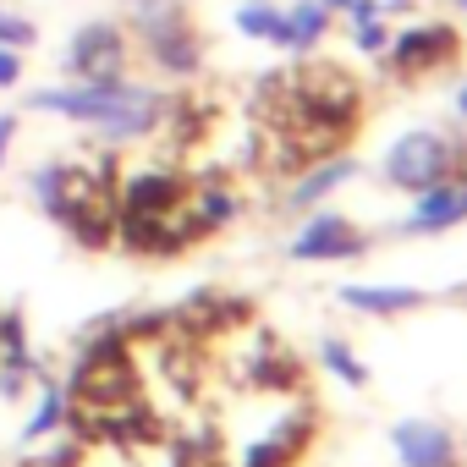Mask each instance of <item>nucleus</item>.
Returning <instances> with one entry per match:
<instances>
[{
  "instance_id": "1",
  "label": "nucleus",
  "mask_w": 467,
  "mask_h": 467,
  "mask_svg": "<svg viewBox=\"0 0 467 467\" xmlns=\"http://www.w3.org/2000/svg\"><path fill=\"white\" fill-rule=\"evenodd\" d=\"M28 110L67 116L78 127H94L116 149V143H138V138H154L160 132L165 94L149 88V83H132V78H116V83H61V88H34L28 94Z\"/></svg>"
},
{
  "instance_id": "2",
  "label": "nucleus",
  "mask_w": 467,
  "mask_h": 467,
  "mask_svg": "<svg viewBox=\"0 0 467 467\" xmlns=\"http://www.w3.org/2000/svg\"><path fill=\"white\" fill-rule=\"evenodd\" d=\"M127 39L165 72V78H198L203 72V34L182 0H138L127 17Z\"/></svg>"
},
{
  "instance_id": "3",
  "label": "nucleus",
  "mask_w": 467,
  "mask_h": 467,
  "mask_svg": "<svg viewBox=\"0 0 467 467\" xmlns=\"http://www.w3.org/2000/svg\"><path fill=\"white\" fill-rule=\"evenodd\" d=\"M462 160H467V143L462 138H445V132H401L385 149V165L379 171L401 192H429L434 182L462 176Z\"/></svg>"
},
{
  "instance_id": "4",
  "label": "nucleus",
  "mask_w": 467,
  "mask_h": 467,
  "mask_svg": "<svg viewBox=\"0 0 467 467\" xmlns=\"http://www.w3.org/2000/svg\"><path fill=\"white\" fill-rule=\"evenodd\" d=\"M127 61H132V39L110 17L83 23L67 39V56H61V67H67L72 83H116V78H127Z\"/></svg>"
},
{
  "instance_id": "5",
  "label": "nucleus",
  "mask_w": 467,
  "mask_h": 467,
  "mask_svg": "<svg viewBox=\"0 0 467 467\" xmlns=\"http://www.w3.org/2000/svg\"><path fill=\"white\" fill-rule=\"evenodd\" d=\"M456 50H462V34H456L451 23H418V28L390 34V45H385V67H390L401 83H418V78L451 67Z\"/></svg>"
},
{
  "instance_id": "6",
  "label": "nucleus",
  "mask_w": 467,
  "mask_h": 467,
  "mask_svg": "<svg viewBox=\"0 0 467 467\" xmlns=\"http://www.w3.org/2000/svg\"><path fill=\"white\" fill-rule=\"evenodd\" d=\"M368 243L358 237V231H352V220H341V214H314L303 231H297V237H292V259H358Z\"/></svg>"
},
{
  "instance_id": "7",
  "label": "nucleus",
  "mask_w": 467,
  "mask_h": 467,
  "mask_svg": "<svg viewBox=\"0 0 467 467\" xmlns=\"http://www.w3.org/2000/svg\"><path fill=\"white\" fill-rule=\"evenodd\" d=\"M462 220H467V182L462 176H445L429 192H418V209L407 214L401 237H429V231H451Z\"/></svg>"
},
{
  "instance_id": "8",
  "label": "nucleus",
  "mask_w": 467,
  "mask_h": 467,
  "mask_svg": "<svg viewBox=\"0 0 467 467\" xmlns=\"http://www.w3.org/2000/svg\"><path fill=\"white\" fill-rule=\"evenodd\" d=\"M390 445L401 456V467H451L456 462V445L440 423H423V418H407L390 429Z\"/></svg>"
},
{
  "instance_id": "9",
  "label": "nucleus",
  "mask_w": 467,
  "mask_h": 467,
  "mask_svg": "<svg viewBox=\"0 0 467 467\" xmlns=\"http://www.w3.org/2000/svg\"><path fill=\"white\" fill-rule=\"evenodd\" d=\"M363 165L352 154H330V160H314L308 171H297V187L286 192V209H314L319 198H330L341 182H352Z\"/></svg>"
},
{
  "instance_id": "10",
  "label": "nucleus",
  "mask_w": 467,
  "mask_h": 467,
  "mask_svg": "<svg viewBox=\"0 0 467 467\" xmlns=\"http://www.w3.org/2000/svg\"><path fill=\"white\" fill-rule=\"evenodd\" d=\"M325 34H330V6H319V0H297V6H286V45L281 50L308 56Z\"/></svg>"
},
{
  "instance_id": "11",
  "label": "nucleus",
  "mask_w": 467,
  "mask_h": 467,
  "mask_svg": "<svg viewBox=\"0 0 467 467\" xmlns=\"http://www.w3.org/2000/svg\"><path fill=\"white\" fill-rule=\"evenodd\" d=\"M341 303L358 314H407L423 303L418 286H341Z\"/></svg>"
},
{
  "instance_id": "12",
  "label": "nucleus",
  "mask_w": 467,
  "mask_h": 467,
  "mask_svg": "<svg viewBox=\"0 0 467 467\" xmlns=\"http://www.w3.org/2000/svg\"><path fill=\"white\" fill-rule=\"evenodd\" d=\"M231 23H237V34H248V39L286 45V12L275 6V0H243V6L231 12Z\"/></svg>"
},
{
  "instance_id": "13",
  "label": "nucleus",
  "mask_w": 467,
  "mask_h": 467,
  "mask_svg": "<svg viewBox=\"0 0 467 467\" xmlns=\"http://www.w3.org/2000/svg\"><path fill=\"white\" fill-rule=\"evenodd\" d=\"M61 423H67V390H61V385H50V379H39V407L28 412L23 440H45V434H56Z\"/></svg>"
},
{
  "instance_id": "14",
  "label": "nucleus",
  "mask_w": 467,
  "mask_h": 467,
  "mask_svg": "<svg viewBox=\"0 0 467 467\" xmlns=\"http://www.w3.org/2000/svg\"><path fill=\"white\" fill-rule=\"evenodd\" d=\"M319 363H325L341 385H352V390L368 385V368H363V363L352 358V347H341V341H325V347H319Z\"/></svg>"
},
{
  "instance_id": "15",
  "label": "nucleus",
  "mask_w": 467,
  "mask_h": 467,
  "mask_svg": "<svg viewBox=\"0 0 467 467\" xmlns=\"http://www.w3.org/2000/svg\"><path fill=\"white\" fill-rule=\"evenodd\" d=\"M34 39H39V28H34L28 17H17V12L0 6V45H12V50H34Z\"/></svg>"
},
{
  "instance_id": "16",
  "label": "nucleus",
  "mask_w": 467,
  "mask_h": 467,
  "mask_svg": "<svg viewBox=\"0 0 467 467\" xmlns=\"http://www.w3.org/2000/svg\"><path fill=\"white\" fill-rule=\"evenodd\" d=\"M352 39H358V50H363V56H385V45H390V28L374 17V23H358V28H352Z\"/></svg>"
},
{
  "instance_id": "17",
  "label": "nucleus",
  "mask_w": 467,
  "mask_h": 467,
  "mask_svg": "<svg viewBox=\"0 0 467 467\" xmlns=\"http://www.w3.org/2000/svg\"><path fill=\"white\" fill-rule=\"evenodd\" d=\"M23 83V50L0 45V88H17Z\"/></svg>"
},
{
  "instance_id": "18",
  "label": "nucleus",
  "mask_w": 467,
  "mask_h": 467,
  "mask_svg": "<svg viewBox=\"0 0 467 467\" xmlns=\"http://www.w3.org/2000/svg\"><path fill=\"white\" fill-rule=\"evenodd\" d=\"M374 17H385L379 0H347V23H352V28H358V23H374Z\"/></svg>"
},
{
  "instance_id": "19",
  "label": "nucleus",
  "mask_w": 467,
  "mask_h": 467,
  "mask_svg": "<svg viewBox=\"0 0 467 467\" xmlns=\"http://www.w3.org/2000/svg\"><path fill=\"white\" fill-rule=\"evenodd\" d=\"M12 138H17V116H12V110H0V165H6V149H12Z\"/></svg>"
},
{
  "instance_id": "20",
  "label": "nucleus",
  "mask_w": 467,
  "mask_h": 467,
  "mask_svg": "<svg viewBox=\"0 0 467 467\" xmlns=\"http://www.w3.org/2000/svg\"><path fill=\"white\" fill-rule=\"evenodd\" d=\"M451 110H456V121H467V83L456 88V99H451Z\"/></svg>"
},
{
  "instance_id": "21",
  "label": "nucleus",
  "mask_w": 467,
  "mask_h": 467,
  "mask_svg": "<svg viewBox=\"0 0 467 467\" xmlns=\"http://www.w3.org/2000/svg\"><path fill=\"white\" fill-rule=\"evenodd\" d=\"M319 6H330V12H347V0H319Z\"/></svg>"
},
{
  "instance_id": "22",
  "label": "nucleus",
  "mask_w": 467,
  "mask_h": 467,
  "mask_svg": "<svg viewBox=\"0 0 467 467\" xmlns=\"http://www.w3.org/2000/svg\"><path fill=\"white\" fill-rule=\"evenodd\" d=\"M451 6H456V12H467V0H451Z\"/></svg>"
},
{
  "instance_id": "23",
  "label": "nucleus",
  "mask_w": 467,
  "mask_h": 467,
  "mask_svg": "<svg viewBox=\"0 0 467 467\" xmlns=\"http://www.w3.org/2000/svg\"><path fill=\"white\" fill-rule=\"evenodd\" d=\"M396 6H407V0H390V12H396Z\"/></svg>"
},
{
  "instance_id": "24",
  "label": "nucleus",
  "mask_w": 467,
  "mask_h": 467,
  "mask_svg": "<svg viewBox=\"0 0 467 467\" xmlns=\"http://www.w3.org/2000/svg\"><path fill=\"white\" fill-rule=\"evenodd\" d=\"M462 182H467V160H462Z\"/></svg>"
}]
</instances>
